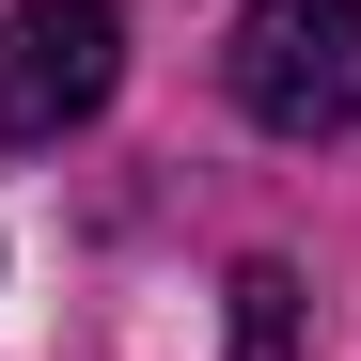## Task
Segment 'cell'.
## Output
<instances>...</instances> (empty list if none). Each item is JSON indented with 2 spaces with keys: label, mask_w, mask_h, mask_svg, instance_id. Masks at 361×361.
Here are the masks:
<instances>
[{
  "label": "cell",
  "mask_w": 361,
  "mask_h": 361,
  "mask_svg": "<svg viewBox=\"0 0 361 361\" xmlns=\"http://www.w3.org/2000/svg\"><path fill=\"white\" fill-rule=\"evenodd\" d=\"M220 79L267 142H345L361 126V0H235Z\"/></svg>",
  "instance_id": "obj_1"
},
{
  "label": "cell",
  "mask_w": 361,
  "mask_h": 361,
  "mask_svg": "<svg viewBox=\"0 0 361 361\" xmlns=\"http://www.w3.org/2000/svg\"><path fill=\"white\" fill-rule=\"evenodd\" d=\"M110 79H126V16L110 0H16L0 16V142H79Z\"/></svg>",
  "instance_id": "obj_2"
},
{
  "label": "cell",
  "mask_w": 361,
  "mask_h": 361,
  "mask_svg": "<svg viewBox=\"0 0 361 361\" xmlns=\"http://www.w3.org/2000/svg\"><path fill=\"white\" fill-rule=\"evenodd\" d=\"M235 361H298V267L283 252L235 267Z\"/></svg>",
  "instance_id": "obj_3"
}]
</instances>
